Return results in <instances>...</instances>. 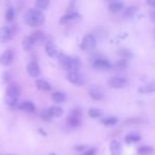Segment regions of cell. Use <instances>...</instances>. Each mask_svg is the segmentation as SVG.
<instances>
[{
    "label": "cell",
    "instance_id": "d590c367",
    "mask_svg": "<svg viewBox=\"0 0 155 155\" xmlns=\"http://www.w3.org/2000/svg\"><path fill=\"white\" fill-rule=\"evenodd\" d=\"M76 151H84L85 149H86V146H84V145H82V146H78V147H76L74 148Z\"/></svg>",
    "mask_w": 155,
    "mask_h": 155
},
{
    "label": "cell",
    "instance_id": "83f0119b",
    "mask_svg": "<svg viewBox=\"0 0 155 155\" xmlns=\"http://www.w3.org/2000/svg\"><path fill=\"white\" fill-rule=\"evenodd\" d=\"M14 17H15L14 9H13L12 7H10V8H8L7 12H5V19H7L8 21H12L13 19H14Z\"/></svg>",
    "mask_w": 155,
    "mask_h": 155
},
{
    "label": "cell",
    "instance_id": "e575fe53",
    "mask_svg": "<svg viewBox=\"0 0 155 155\" xmlns=\"http://www.w3.org/2000/svg\"><path fill=\"white\" fill-rule=\"evenodd\" d=\"M147 4L150 5L151 8L155 9V0H147Z\"/></svg>",
    "mask_w": 155,
    "mask_h": 155
},
{
    "label": "cell",
    "instance_id": "30bf717a",
    "mask_svg": "<svg viewBox=\"0 0 155 155\" xmlns=\"http://www.w3.org/2000/svg\"><path fill=\"white\" fill-rule=\"evenodd\" d=\"M45 49H46V53L48 54L50 57H59V56L61 55L59 48H57L53 43H51V41H48V43L46 44Z\"/></svg>",
    "mask_w": 155,
    "mask_h": 155
},
{
    "label": "cell",
    "instance_id": "8992f818",
    "mask_svg": "<svg viewBox=\"0 0 155 155\" xmlns=\"http://www.w3.org/2000/svg\"><path fill=\"white\" fill-rule=\"evenodd\" d=\"M108 84L109 86L113 87V88L120 89L127 86V79L122 78V76H113V78H111V79L108 80Z\"/></svg>",
    "mask_w": 155,
    "mask_h": 155
},
{
    "label": "cell",
    "instance_id": "5b68a950",
    "mask_svg": "<svg viewBox=\"0 0 155 155\" xmlns=\"http://www.w3.org/2000/svg\"><path fill=\"white\" fill-rule=\"evenodd\" d=\"M66 79L68 80L70 83L74 84V85H78V86H81L85 83V76L82 73H80L79 71L76 72H68L66 76Z\"/></svg>",
    "mask_w": 155,
    "mask_h": 155
},
{
    "label": "cell",
    "instance_id": "277c9868",
    "mask_svg": "<svg viewBox=\"0 0 155 155\" xmlns=\"http://www.w3.org/2000/svg\"><path fill=\"white\" fill-rule=\"evenodd\" d=\"M97 46V39L95 37V35L92 34H87L84 36L83 41L81 44V48L86 51H92L96 48Z\"/></svg>",
    "mask_w": 155,
    "mask_h": 155
},
{
    "label": "cell",
    "instance_id": "e0dca14e",
    "mask_svg": "<svg viewBox=\"0 0 155 155\" xmlns=\"http://www.w3.org/2000/svg\"><path fill=\"white\" fill-rule=\"evenodd\" d=\"M138 92L140 94H153L155 92V83H149L147 85H143V87L138 88Z\"/></svg>",
    "mask_w": 155,
    "mask_h": 155
},
{
    "label": "cell",
    "instance_id": "ffe728a7",
    "mask_svg": "<svg viewBox=\"0 0 155 155\" xmlns=\"http://www.w3.org/2000/svg\"><path fill=\"white\" fill-rule=\"evenodd\" d=\"M19 107H20V109L25 111V112H29V113L35 112V105L31 101H23V103L19 105Z\"/></svg>",
    "mask_w": 155,
    "mask_h": 155
},
{
    "label": "cell",
    "instance_id": "7402d4cb",
    "mask_svg": "<svg viewBox=\"0 0 155 155\" xmlns=\"http://www.w3.org/2000/svg\"><path fill=\"white\" fill-rule=\"evenodd\" d=\"M153 152H154V148L150 146H141L137 150V153L139 155H151Z\"/></svg>",
    "mask_w": 155,
    "mask_h": 155
},
{
    "label": "cell",
    "instance_id": "d6a6232c",
    "mask_svg": "<svg viewBox=\"0 0 155 155\" xmlns=\"http://www.w3.org/2000/svg\"><path fill=\"white\" fill-rule=\"evenodd\" d=\"M120 51H121V52H120V54L123 56V60H125L127 57H130V56H131V53L127 50H120Z\"/></svg>",
    "mask_w": 155,
    "mask_h": 155
},
{
    "label": "cell",
    "instance_id": "5bb4252c",
    "mask_svg": "<svg viewBox=\"0 0 155 155\" xmlns=\"http://www.w3.org/2000/svg\"><path fill=\"white\" fill-rule=\"evenodd\" d=\"M79 17H80L79 13L76 12V11H71V12L66 13V14H65V15L62 17L61 23H68V21L76 20V19H78Z\"/></svg>",
    "mask_w": 155,
    "mask_h": 155
},
{
    "label": "cell",
    "instance_id": "8fae6325",
    "mask_svg": "<svg viewBox=\"0 0 155 155\" xmlns=\"http://www.w3.org/2000/svg\"><path fill=\"white\" fill-rule=\"evenodd\" d=\"M12 38V31L8 27L0 28V43H7Z\"/></svg>",
    "mask_w": 155,
    "mask_h": 155
},
{
    "label": "cell",
    "instance_id": "2e32d148",
    "mask_svg": "<svg viewBox=\"0 0 155 155\" xmlns=\"http://www.w3.org/2000/svg\"><path fill=\"white\" fill-rule=\"evenodd\" d=\"M123 8H124V3L120 2V1H114V2H112L111 4L108 5L109 11H111L112 13L120 12V11L123 10Z\"/></svg>",
    "mask_w": 155,
    "mask_h": 155
},
{
    "label": "cell",
    "instance_id": "1f68e13d",
    "mask_svg": "<svg viewBox=\"0 0 155 155\" xmlns=\"http://www.w3.org/2000/svg\"><path fill=\"white\" fill-rule=\"evenodd\" d=\"M41 117L43 118L44 120H49V119H51V115L49 114V112H48V109H45L43 113H41Z\"/></svg>",
    "mask_w": 155,
    "mask_h": 155
},
{
    "label": "cell",
    "instance_id": "ba28073f",
    "mask_svg": "<svg viewBox=\"0 0 155 155\" xmlns=\"http://www.w3.org/2000/svg\"><path fill=\"white\" fill-rule=\"evenodd\" d=\"M13 59H14V51L12 49H8L0 56V63L4 66H8L13 62Z\"/></svg>",
    "mask_w": 155,
    "mask_h": 155
},
{
    "label": "cell",
    "instance_id": "7c38bea8",
    "mask_svg": "<svg viewBox=\"0 0 155 155\" xmlns=\"http://www.w3.org/2000/svg\"><path fill=\"white\" fill-rule=\"evenodd\" d=\"M30 37L34 45H38V44L44 43L45 39H46V36H45V34L41 31H35V32H33V33L31 34Z\"/></svg>",
    "mask_w": 155,
    "mask_h": 155
},
{
    "label": "cell",
    "instance_id": "9a60e30c",
    "mask_svg": "<svg viewBox=\"0 0 155 155\" xmlns=\"http://www.w3.org/2000/svg\"><path fill=\"white\" fill-rule=\"evenodd\" d=\"M35 85L39 90H43V92H49V90H51L50 83H48V82L45 81V80H43V79L36 80Z\"/></svg>",
    "mask_w": 155,
    "mask_h": 155
},
{
    "label": "cell",
    "instance_id": "7a4b0ae2",
    "mask_svg": "<svg viewBox=\"0 0 155 155\" xmlns=\"http://www.w3.org/2000/svg\"><path fill=\"white\" fill-rule=\"evenodd\" d=\"M59 61L63 68H65L68 72H76L79 71V68L81 66V62L78 57H72V56L61 54L59 56Z\"/></svg>",
    "mask_w": 155,
    "mask_h": 155
},
{
    "label": "cell",
    "instance_id": "9c48e42d",
    "mask_svg": "<svg viewBox=\"0 0 155 155\" xmlns=\"http://www.w3.org/2000/svg\"><path fill=\"white\" fill-rule=\"evenodd\" d=\"M94 67L99 70H109L112 69L113 65L105 59H97L94 61Z\"/></svg>",
    "mask_w": 155,
    "mask_h": 155
},
{
    "label": "cell",
    "instance_id": "ac0fdd59",
    "mask_svg": "<svg viewBox=\"0 0 155 155\" xmlns=\"http://www.w3.org/2000/svg\"><path fill=\"white\" fill-rule=\"evenodd\" d=\"M89 96L94 100H102L104 98V94H103L99 88L89 89Z\"/></svg>",
    "mask_w": 155,
    "mask_h": 155
},
{
    "label": "cell",
    "instance_id": "52a82bcc",
    "mask_svg": "<svg viewBox=\"0 0 155 155\" xmlns=\"http://www.w3.org/2000/svg\"><path fill=\"white\" fill-rule=\"evenodd\" d=\"M27 72L31 78H37L41 74V69L36 62H30L27 65Z\"/></svg>",
    "mask_w": 155,
    "mask_h": 155
},
{
    "label": "cell",
    "instance_id": "484cf974",
    "mask_svg": "<svg viewBox=\"0 0 155 155\" xmlns=\"http://www.w3.org/2000/svg\"><path fill=\"white\" fill-rule=\"evenodd\" d=\"M118 122V118L116 116H109V117H106L102 120V123L106 127H112V125H115Z\"/></svg>",
    "mask_w": 155,
    "mask_h": 155
},
{
    "label": "cell",
    "instance_id": "4dcf8cb0",
    "mask_svg": "<svg viewBox=\"0 0 155 155\" xmlns=\"http://www.w3.org/2000/svg\"><path fill=\"white\" fill-rule=\"evenodd\" d=\"M113 67H114V68H117V69H124L125 67H127V61L123 59L119 60L117 63H115L114 65H113Z\"/></svg>",
    "mask_w": 155,
    "mask_h": 155
},
{
    "label": "cell",
    "instance_id": "836d02e7",
    "mask_svg": "<svg viewBox=\"0 0 155 155\" xmlns=\"http://www.w3.org/2000/svg\"><path fill=\"white\" fill-rule=\"evenodd\" d=\"M84 155H96V149H89L86 152H84Z\"/></svg>",
    "mask_w": 155,
    "mask_h": 155
},
{
    "label": "cell",
    "instance_id": "d6986e66",
    "mask_svg": "<svg viewBox=\"0 0 155 155\" xmlns=\"http://www.w3.org/2000/svg\"><path fill=\"white\" fill-rule=\"evenodd\" d=\"M48 112L51 115V117L53 118V117H61L62 115H63L64 111L60 106H51L48 108Z\"/></svg>",
    "mask_w": 155,
    "mask_h": 155
},
{
    "label": "cell",
    "instance_id": "6da1fadb",
    "mask_svg": "<svg viewBox=\"0 0 155 155\" xmlns=\"http://www.w3.org/2000/svg\"><path fill=\"white\" fill-rule=\"evenodd\" d=\"M45 21V15L37 9H29L25 14V23L30 27H38Z\"/></svg>",
    "mask_w": 155,
    "mask_h": 155
},
{
    "label": "cell",
    "instance_id": "3957f363",
    "mask_svg": "<svg viewBox=\"0 0 155 155\" xmlns=\"http://www.w3.org/2000/svg\"><path fill=\"white\" fill-rule=\"evenodd\" d=\"M20 95L19 87L16 84H11L9 88L7 89V94H5L4 101L5 103L10 106H15L18 102V97Z\"/></svg>",
    "mask_w": 155,
    "mask_h": 155
},
{
    "label": "cell",
    "instance_id": "4316f807",
    "mask_svg": "<svg viewBox=\"0 0 155 155\" xmlns=\"http://www.w3.org/2000/svg\"><path fill=\"white\" fill-rule=\"evenodd\" d=\"M48 5H49V1H48V0H37V1L35 2L36 9H37V10H39V11L46 10Z\"/></svg>",
    "mask_w": 155,
    "mask_h": 155
},
{
    "label": "cell",
    "instance_id": "4fadbf2b",
    "mask_svg": "<svg viewBox=\"0 0 155 155\" xmlns=\"http://www.w3.org/2000/svg\"><path fill=\"white\" fill-rule=\"evenodd\" d=\"M109 150L112 155H120L122 152V147L121 143L118 141V140H112V143L109 145Z\"/></svg>",
    "mask_w": 155,
    "mask_h": 155
},
{
    "label": "cell",
    "instance_id": "d4e9b609",
    "mask_svg": "<svg viewBox=\"0 0 155 155\" xmlns=\"http://www.w3.org/2000/svg\"><path fill=\"white\" fill-rule=\"evenodd\" d=\"M65 99H66V96L62 92H54L52 94V100L56 103H62L65 101Z\"/></svg>",
    "mask_w": 155,
    "mask_h": 155
},
{
    "label": "cell",
    "instance_id": "44dd1931",
    "mask_svg": "<svg viewBox=\"0 0 155 155\" xmlns=\"http://www.w3.org/2000/svg\"><path fill=\"white\" fill-rule=\"evenodd\" d=\"M67 123L71 127H78L81 124V120H80V117H76L74 115H70L67 118Z\"/></svg>",
    "mask_w": 155,
    "mask_h": 155
},
{
    "label": "cell",
    "instance_id": "8d00e7d4",
    "mask_svg": "<svg viewBox=\"0 0 155 155\" xmlns=\"http://www.w3.org/2000/svg\"><path fill=\"white\" fill-rule=\"evenodd\" d=\"M150 18L153 23H155V10H153L150 12Z\"/></svg>",
    "mask_w": 155,
    "mask_h": 155
},
{
    "label": "cell",
    "instance_id": "f546056e",
    "mask_svg": "<svg viewBox=\"0 0 155 155\" xmlns=\"http://www.w3.org/2000/svg\"><path fill=\"white\" fill-rule=\"evenodd\" d=\"M136 11H137V9H136V7H129V8L125 10L124 12V17H132L133 15H134L135 13H136Z\"/></svg>",
    "mask_w": 155,
    "mask_h": 155
},
{
    "label": "cell",
    "instance_id": "cb8c5ba5",
    "mask_svg": "<svg viewBox=\"0 0 155 155\" xmlns=\"http://www.w3.org/2000/svg\"><path fill=\"white\" fill-rule=\"evenodd\" d=\"M33 47H34V44H33V41H32V39H31L30 36H27V37L23 38V48L25 49L27 52L32 50Z\"/></svg>",
    "mask_w": 155,
    "mask_h": 155
},
{
    "label": "cell",
    "instance_id": "603a6c76",
    "mask_svg": "<svg viewBox=\"0 0 155 155\" xmlns=\"http://www.w3.org/2000/svg\"><path fill=\"white\" fill-rule=\"evenodd\" d=\"M140 140V135L137 133H130L125 136V143H138Z\"/></svg>",
    "mask_w": 155,
    "mask_h": 155
},
{
    "label": "cell",
    "instance_id": "f1b7e54d",
    "mask_svg": "<svg viewBox=\"0 0 155 155\" xmlns=\"http://www.w3.org/2000/svg\"><path fill=\"white\" fill-rule=\"evenodd\" d=\"M101 111L98 108H90L88 111V116L89 117H92V118H99L101 117Z\"/></svg>",
    "mask_w": 155,
    "mask_h": 155
}]
</instances>
